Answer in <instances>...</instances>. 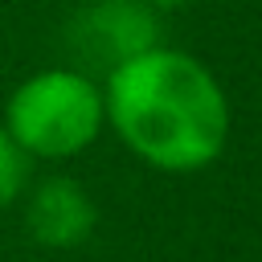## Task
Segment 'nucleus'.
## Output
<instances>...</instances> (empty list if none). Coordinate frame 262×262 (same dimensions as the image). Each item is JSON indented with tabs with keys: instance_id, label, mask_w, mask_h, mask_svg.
I'll return each instance as SVG.
<instances>
[{
	"instance_id": "obj_1",
	"label": "nucleus",
	"mask_w": 262,
	"mask_h": 262,
	"mask_svg": "<svg viewBox=\"0 0 262 262\" xmlns=\"http://www.w3.org/2000/svg\"><path fill=\"white\" fill-rule=\"evenodd\" d=\"M106 123L160 172H201L229 139V102L221 82L192 53L151 45L106 74Z\"/></svg>"
},
{
	"instance_id": "obj_2",
	"label": "nucleus",
	"mask_w": 262,
	"mask_h": 262,
	"mask_svg": "<svg viewBox=\"0 0 262 262\" xmlns=\"http://www.w3.org/2000/svg\"><path fill=\"white\" fill-rule=\"evenodd\" d=\"M0 127L29 160L82 156L106 127L102 86L74 66L37 70L8 94Z\"/></svg>"
},
{
	"instance_id": "obj_3",
	"label": "nucleus",
	"mask_w": 262,
	"mask_h": 262,
	"mask_svg": "<svg viewBox=\"0 0 262 262\" xmlns=\"http://www.w3.org/2000/svg\"><path fill=\"white\" fill-rule=\"evenodd\" d=\"M66 33H70L66 41H70L74 57L102 66L106 74L115 66H123L127 57L160 45L156 41L160 20L147 0H86L74 12Z\"/></svg>"
},
{
	"instance_id": "obj_4",
	"label": "nucleus",
	"mask_w": 262,
	"mask_h": 262,
	"mask_svg": "<svg viewBox=\"0 0 262 262\" xmlns=\"http://www.w3.org/2000/svg\"><path fill=\"white\" fill-rule=\"evenodd\" d=\"M98 225L94 196L74 176H45L25 188V229L45 250H74Z\"/></svg>"
},
{
	"instance_id": "obj_5",
	"label": "nucleus",
	"mask_w": 262,
	"mask_h": 262,
	"mask_svg": "<svg viewBox=\"0 0 262 262\" xmlns=\"http://www.w3.org/2000/svg\"><path fill=\"white\" fill-rule=\"evenodd\" d=\"M29 156L12 143V135L0 127V209H12L29 188Z\"/></svg>"
},
{
	"instance_id": "obj_6",
	"label": "nucleus",
	"mask_w": 262,
	"mask_h": 262,
	"mask_svg": "<svg viewBox=\"0 0 262 262\" xmlns=\"http://www.w3.org/2000/svg\"><path fill=\"white\" fill-rule=\"evenodd\" d=\"M147 4H151V8H156V12H160V8H164V12H168V8H184V4H188V0H147Z\"/></svg>"
}]
</instances>
